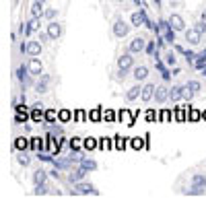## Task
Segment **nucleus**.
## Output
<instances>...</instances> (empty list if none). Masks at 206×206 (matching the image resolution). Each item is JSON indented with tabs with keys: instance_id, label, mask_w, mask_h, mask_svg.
Here are the masks:
<instances>
[{
	"instance_id": "79ce46f5",
	"label": "nucleus",
	"mask_w": 206,
	"mask_h": 206,
	"mask_svg": "<svg viewBox=\"0 0 206 206\" xmlns=\"http://www.w3.org/2000/svg\"><path fill=\"white\" fill-rule=\"evenodd\" d=\"M118 2H120V0H118Z\"/></svg>"
},
{
	"instance_id": "e433bc0d",
	"label": "nucleus",
	"mask_w": 206,
	"mask_h": 206,
	"mask_svg": "<svg viewBox=\"0 0 206 206\" xmlns=\"http://www.w3.org/2000/svg\"><path fill=\"white\" fill-rule=\"evenodd\" d=\"M200 25L206 27V12H202V17H200Z\"/></svg>"
},
{
	"instance_id": "58836bf2",
	"label": "nucleus",
	"mask_w": 206,
	"mask_h": 206,
	"mask_svg": "<svg viewBox=\"0 0 206 206\" xmlns=\"http://www.w3.org/2000/svg\"><path fill=\"white\" fill-rule=\"evenodd\" d=\"M132 2H134V4H138V6L142 4V2H140V0H132Z\"/></svg>"
},
{
	"instance_id": "b1692460",
	"label": "nucleus",
	"mask_w": 206,
	"mask_h": 206,
	"mask_svg": "<svg viewBox=\"0 0 206 206\" xmlns=\"http://www.w3.org/2000/svg\"><path fill=\"white\" fill-rule=\"evenodd\" d=\"M54 167L56 169H60V171H64V169H70V161H68V159H56V161H54Z\"/></svg>"
},
{
	"instance_id": "9d476101",
	"label": "nucleus",
	"mask_w": 206,
	"mask_h": 206,
	"mask_svg": "<svg viewBox=\"0 0 206 206\" xmlns=\"http://www.w3.org/2000/svg\"><path fill=\"white\" fill-rule=\"evenodd\" d=\"M27 72H29V68L27 66H19L17 68V80L23 85V87H29V80H27Z\"/></svg>"
},
{
	"instance_id": "dca6fc26",
	"label": "nucleus",
	"mask_w": 206,
	"mask_h": 206,
	"mask_svg": "<svg viewBox=\"0 0 206 206\" xmlns=\"http://www.w3.org/2000/svg\"><path fill=\"white\" fill-rule=\"evenodd\" d=\"M200 37H202V33H200L198 29H188V31H186V39H188L192 45H198Z\"/></svg>"
},
{
	"instance_id": "f8f14e48",
	"label": "nucleus",
	"mask_w": 206,
	"mask_h": 206,
	"mask_svg": "<svg viewBox=\"0 0 206 206\" xmlns=\"http://www.w3.org/2000/svg\"><path fill=\"white\" fill-rule=\"evenodd\" d=\"M113 31H116L118 37H124V35H128V25H126L122 19H118L116 23H113Z\"/></svg>"
},
{
	"instance_id": "412c9836",
	"label": "nucleus",
	"mask_w": 206,
	"mask_h": 206,
	"mask_svg": "<svg viewBox=\"0 0 206 206\" xmlns=\"http://www.w3.org/2000/svg\"><path fill=\"white\" fill-rule=\"evenodd\" d=\"M39 52H41V45H39L37 41H27V54L39 56Z\"/></svg>"
},
{
	"instance_id": "5701e85b",
	"label": "nucleus",
	"mask_w": 206,
	"mask_h": 206,
	"mask_svg": "<svg viewBox=\"0 0 206 206\" xmlns=\"http://www.w3.org/2000/svg\"><path fill=\"white\" fill-rule=\"evenodd\" d=\"M140 93H142V89H140V87H132L128 93H126V99H128V101H134V99H138V97H140Z\"/></svg>"
},
{
	"instance_id": "a211bd4d",
	"label": "nucleus",
	"mask_w": 206,
	"mask_h": 206,
	"mask_svg": "<svg viewBox=\"0 0 206 206\" xmlns=\"http://www.w3.org/2000/svg\"><path fill=\"white\" fill-rule=\"evenodd\" d=\"M35 157L39 159L41 163H50V165H54V161H56V157H54V155H50V153H41V151H37Z\"/></svg>"
},
{
	"instance_id": "c85d7f7f",
	"label": "nucleus",
	"mask_w": 206,
	"mask_h": 206,
	"mask_svg": "<svg viewBox=\"0 0 206 206\" xmlns=\"http://www.w3.org/2000/svg\"><path fill=\"white\" fill-rule=\"evenodd\" d=\"M56 15H58V12H56L54 8H45V10H43V17H45V19H48V21H52V19H54Z\"/></svg>"
},
{
	"instance_id": "20e7f679",
	"label": "nucleus",
	"mask_w": 206,
	"mask_h": 206,
	"mask_svg": "<svg viewBox=\"0 0 206 206\" xmlns=\"http://www.w3.org/2000/svg\"><path fill=\"white\" fill-rule=\"evenodd\" d=\"M132 56H134V54H130V52H128V54H124V56H120V60H118V70H120V76H124V74L130 70V68H132V62H134V60H132Z\"/></svg>"
},
{
	"instance_id": "2f4dec72",
	"label": "nucleus",
	"mask_w": 206,
	"mask_h": 206,
	"mask_svg": "<svg viewBox=\"0 0 206 206\" xmlns=\"http://www.w3.org/2000/svg\"><path fill=\"white\" fill-rule=\"evenodd\" d=\"M173 33H175L173 29H167V31H165V39H167L169 43H173Z\"/></svg>"
},
{
	"instance_id": "f3484780",
	"label": "nucleus",
	"mask_w": 206,
	"mask_h": 206,
	"mask_svg": "<svg viewBox=\"0 0 206 206\" xmlns=\"http://www.w3.org/2000/svg\"><path fill=\"white\" fill-rule=\"evenodd\" d=\"M43 4H45V0H33V4H31V15L37 19L39 15H43Z\"/></svg>"
},
{
	"instance_id": "c9c22d12",
	"label": "nucleus",
	"mask_w": 206,
	"mask_h": 206,
	"mask_svg": "<svg viewBox=\"0 0 206 206\" xmlns=\"http://www.w3.org/2000/svg\"><path fill=\"white\" fill-rule=\"evenodd\" d=\"M173 45H175V43H173ZM175 52H177V54H186V50L181 48V45H175Z\"/></svg>"
},
{
	"instance_id": "4468645a",
	"label": "nucleus",
	"mask_w": 206,
	"mask_h": 206,
	"mask_svg": "<svg viewBox=\"0 0 206 206\" xmlns=\"http://www.w3.org/2000/svg\"><path fill=\"white\" fill-rule=\"evenodd\" d=\"M62 35V27L58 25V23H50L48 25V37L50 39H58Z\"/></svg>"
},
{
	"instance_id": "f03ea898",
	"label": "nucleus",
	"mask_w": 206,
	"mask_h": 206,
	"mask_svg": "<svg viewBox=\"0 0 206 206\" xmlns=\"http://www.w3.org/2000/svg\"><path fill=\"white\" fill-rule=\"evenodd\" d=\"M206 192V177L204 175H196L194 179H192V188L188 190V194L190 196H200V194H204Z\"/></svg>"
},
{
	"instance_id": "2eb2a0df",
	"label": "nucleus",
	"mask_w": 206,
	"mask_h": 206,
	"mask_svg": "<svg viewBox=\"0 0 206 206\" xmlns=\"http://www.w3.org/2000/svg\"><path fill=\"white\" fill-rule=\"evenodd\" d=\"M167 99H169V89H167V87H159V89H157V93H155V101L165 103Z\"/></svg>"
},
{
	"instance_id": "cd10ccee",
	"label": "nucleus",
	"mask_w": 206,
	"mask_h": 206,
	"mask_svg": "<svg viewBox=\"0 0 206 206\" xmlns=\"http://www.w3.org/2000/svg\"><path fill=\"white\" fill-rule=\"evenodd\" d=\"M80 148H83V146H80V140H78V138L70 140V151H72V153H78Z\"/></svg>"
},
{
	"instance_id": "aec40b11",
	"label": "nucleus",
	"mask_w": 206,
	"mask_h": 206,
	"mask_svg": "<svg viewBox=\"0 0 206 206\" xmlns=\"http://www.w3.org/2000/svg\"><path fill=\"white\" fill-rule=\"evenodd\" d=\"M134 78H138V80L148 78V68H146V66H138V68H134Z\"/></svg>"
},
{
	"instance_id": "a878e982",
	"label": "nucleus",
	"mask_w": 206,
	"mask_h": 206,
	"mask_svg": "<svg viewBox=\"0 0 206 206\" xmlns=\"http://www.w3.org/2000/svg\"><path fill=\"white\" fill-rule=\"evenodd\" d=\"M48 85H50V76H41V83H37L35 89L39 93H45V91H48Z\"/></svg>"
},
{
	"instance_id": "f257e3e1",
	"label": "nucleus",
	"mask_w": 206,
	"mask_h": 206,
	"mask_svg": "<svg viewBox=\"0 0 206 206\" xmlns=\"http://www.w3.org/2000/svg\"><path fill=\"white\" fill-rule=\"evenodd\" d=\"M194 95L190 93L188 85H177L173 89H169V99L171 101H181V99H192Z\"/></svg>"
},
{
	"instance_id": "4c0bfd02",
	"label": "nucleus",
	"mask_w": 206,
	"mask_h": 206,
	"mask_svg": "<svg viewBox=\"0 0 206 206\" xmlns=\"http://www.w3.org/2000/svg\"><path fill=\"white\" fill-rule=\"evenodd\" d=\"M41 107H43V105H41V103H33V109H35V111H39V109H41Z\"/></svg>"
},
{
	"instance_id": "0eeeda50",
	"label": "nucleus",
	"mask_w": 206,
	"mask_h": 206,
	"mask_svg": "<svg viewBox=\"0 0 206 206\" xmlns=\"http://www.w3.org/2000/svg\"><path fill=\"white\" fill-rule=\"evenodd\" d=\"M155 93H157V87H155V85H146V87H142V93H140V99L148 103L151 99H155Z\"/></svg>"
},
{
	"instance_id": "423d86ee",
	"label": "nucleus",
	"mask_w": 206,
	"mask_h": 206,
	"mask_svg": "<svg viewBox=\"0 0 206 206\" xmlns=\"http://www.w3.org/2000/svg\"><path fill=\"white\" fill-rule=\"evenodd\" d=\"M27 68H29V72H31L33 76H37V74H41V72H43V64H41L35 56L31 58V62L27 64Z\"/></svg>"
},
{
	"instance_id": "ddd939ff",
	"label": "nucleus",
	"mask_w": 206,
	"mask_h": 206,
	"mask_svg": "<svg viewBox=\"0 0 206 206\" xmlns=\"http://www.w3.org/2000/svg\"><path fill=\"white\" fill-rule=\"evenodd\" d=\"M87 173H89V171H87V169H85V167L80 165V167H78V169H76V171H74V173H72L70 177H68V181H70V184H76V181H83Z\"/></svg>"
},
{
	"instance_id": "7ed1b4c3",
	"label": "nucleus",
	"mask_w": 206,
	"mask_h": 206,
	"mask_svg": "<svg viewBox=\"0 0 206 206\" xmlns=\"http://www.w3.org/2000/svg\"><path fill=\"white\" fill-rule=\"evenodd\" d=\"M74 192H76V194H87V196H99V190H97L93 184L85 181V179L74 184Z\"/></svg>"
},
{
	"instance_id": "72a5a7b5",
	"label": "nucleus",
	"mask_w": 206,
	"mask_h": 206,
	"mask_svg": "<svg viewBox=\"0 0 206 206\" xmlns=\"http://www.w3.org/2000/svg\"><path fill=\"white\" fill-rule=\"evenodd\" d=\"M167 64H169V66H175V64H177V60H175L173 54H167Z\"/></svg>"
},
{
	"instance_id": "7c9ffc66",
	"label": "nucleus",
	"mask_w": 206,
	"mask_h": 206,
	"mask_svg": "<svg viewBox=\"0 0 206 206\" xmlns=\"http://www.w3.org/2000/svg\"><path fill=\"white\" fill-rule=\"evenodd\" d=\"M161 74H163V80H165V83H169V80H171V76H173V72H169L167 68H163Z\"/></svg>"
},
{
	"instance_id": "f704fd0d",
	"label": "nucleus",
	"mask_w": 206,
	"mask_h": 206,
	"mask_svg": "<svg viewBox=\"0 0 206 206\" xmlns=\"http://www.w3.org/2000/svg\"><path fill=\"white\" fill-rule=\"evenodd\" d=\"M58 171H60V169H58ZM58 171H56V169H54V171H50V177H54V179H60V177H58V175H60Z\"/></svg>"
},
{
	"instance_id": "6e6552de",
	"label": "nucleus",
	"mask_w": 206,
	"mask_h": 206,
	"mask_svg": "<svg viewBox=\"0 0 206 206\" xmlns=\"http://www.w3.org/2000/svg\"><path fill=\"white\" fill-rule=\"evenodd\" d=\"M48 177H50V173H45L43 169H35V171H33V186L45 184V181H48Z\"/></svg>"
},
{
	"instance_id": "c756f323",
	"label": "nucleus",
	"mask_w": 206,
	"mask_h": 206,
	"mask_svg": "<svg viewBox=\"0 0 206 206\" xmlns=\"http://www.w3.org/2000/svg\"><path fill=\"white\" fill-rule=\"evenodd\" d=\"M17 159H19V163H21V165H29V157H27V155L19 153V155H17Z\"/></svg>"
},
{
	"instance_id": "393cba45",
	"label": "nucleus",
	"mask_w": 206,
	"mask_h": 206,
	"mask_svg": "<svg viewBox=\"0 0 206 206\" xmlns=\"http://www.w3.org/2000/svg\"><path fill=\"white\" fill-rule=\"evenodd\" d=\"M186 85H188V89H190V93H192V95H198L200 91H202V85H200L198 80H188Z\"/></svg>"
},
{
	"instance_id": "ea45409f",
	"label": "nucleus",
	"mask_w": 206,
	"mask_h": 206,
	"mask_svg": "<svg viewBox=\"0 0 206 206\" xmlns=\"http://www.w3.org/2000/svg\"><path fill=\"white\" fill-rule=\"evenodd\" d=\"M155 2H157V4H161V0H155Z\"/></svg>"
},
{
	"instance_id": "1a4fd4ad",
	"label": "nucleus",
	"mask_w": 206,
	"mask_h": 206,
	"mask_svg": "<svg viewBox=\"0 0 206 206\" xmlns=\"http://www.w3.org/2000/svg\"><path fill=\"white\" fill-rule=\"evenodd\" d=\"M144 21H146V10H144V8H140L138 12H132V25H134V27L144 25Z\"/></svg>"
},
{
	"instance_id": "4be33fe9",
	"label": "nucleus",
	"mask_w": 206,
	"mask_h": 206,
	"mask_svg": "<svg viewBox=\"0 0 206 206\" xmlns=\"http://www.w3.org/2000/svg\"><path fill=\"white\" fill-rule=\"evenodd\" d=\"M80 165L87 169V171H95L99 165H97V161L95 159H80Z\"/></svg>"
},
{
	"instance_id": "473e14b6",
	"label": "nucleus",
	"mask_w": 206,
	"mask_h": 206,
	"mask_svg": "<svg viewBox=\"0 0 206 206\" xmlns=\"http://www.w3.org/2000/svg\"><path fill=\"white\" fill-rule=\"evenodd\" d=\"M157 48H159V50H163V48H165V37H161V35L157 37Z\"/></svg>"
},
{
	"instance_id": "a19ab883",
	"label": "nucleus",
	"mask_w": 206,
	"mask_h": 206,
	"mask_svg": "<svg viewBox=\"0 0 206 206\" xmlns=\"http://www.w3.org/2000/svg\"><path fill=\"white\" fill-rule=\"evenodd\" d=\"M202 72H204V76H206V68H204V70H202Z\"/></svg>"
},
{
	"instance_id": "9b49d317",
	"label": "nucleus",
	"mask_w": 206,
	"mask_h": 206,
	"mask_svg": "<svg viewBox=\"0 0 206 206\" xmlns=\"http://www.w3.org/2000/svg\"><path fill=\"white\" fill-rule=\"evenodd\" d=\"M169 23H171L173 31H184V29H186V23H184V19H181L179 15H171Z\"/></svg>"
},
{
	"instance_id": "bb28decb",
	"label": "nucleus",
	"mask_w": 206,
	"mask_h": 206,
	"mask_svg": "<svg viewBox=\"0 0 206 206\" xmlns=\"http://www.w3.org/2000/svg\"><path fill=\"white\" fill-rule=\"evenodd\" d=\"M155 48H157V43L148 41V43H146V48H144V52H146L148 56H155V54H157V50H155Z\"/></svg>"
},
{
	"instance_id": "6ab92c4d",
	"label": "nucleus",
	"mask_w": 206,
	"mask_h": 206,
	"mask_svg": "<svg viewBox=\"0 0 206 206\" xmlns=\"http://www.w3.org/2000/svg\"><path fill=\"white\" fill-rule=\"evenodd\" d=\"M37 27H39V21L33 17V19L27 23V25H25V35H27V37H29V35H33V33L37 31Z\"/></svg>"
},
{
	"instance_id": "39448f33",
	"label": "nucleus",
	"mask_w": 206,
	"mask_h": 206,
	"mask_svg": "<svg viewBox=\"0 0 206 206\" xmlns=\"http://www.w3.org/2000/svg\"><path fill=\"white\" fill-rule=\"evenodd\" d=\"M144 48H146V41L142 37H134L132 43L128 45V52L130 54H138V52H144Z\"/></svg>"
}]
</instances>
